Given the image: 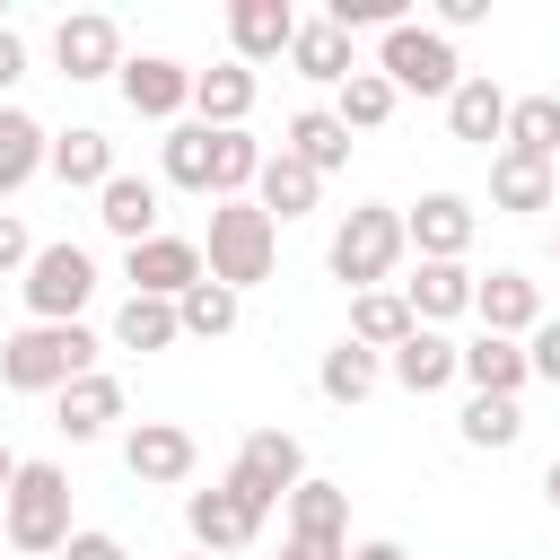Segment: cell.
<instances>
[{"mask_svg": "<svg viewBox=\"0 0 560 560\" xmlns=\"http://www.w3.org/2000/svg\"><path fill=\"white\" fill-rule=\"evenodd\" d=\"M88 368H96V332L88 324H18L0 341V385L9 394H61Z\"/></svg>", "mask_w": 560, "mask_h": 560, "instance_id": "6da1fadb", "label": "cell"}, {"mask_svg": "<svg viewBox=\"0 0 560 560\" xmlns=\"http://www.w3.org/2000/svg\"><path fill=\"white\" fill-rule=\"evenodd\" d=\"M271 262H280V228L254 210V201H210V245H201V280H219V289H254V280H271Z\"/></svg>", "mask_w": 560, "mask_h": 560, "instance_id": "7a4b0ae2", "label": "cell"}, {"mask_svg": "<svg viewBox=\"0 0 560 560\" xmlns=\"http://www.w3.org/2000/svg\"><path fill=\"white\" fill-rule=\"evenodd\" d=\"M0 534L9 551H52L70 542V472L61 464H18V481L0 490Z\"/></svg>", "mask_w": 560, "mask_h": 560, "instance_id": "3957f363", "label": "cell"}, {"mask_svg": "<svg viewBox=\"0 0 560 560\" xmlns=\"http://www.w3.org/2000/svg\"><path fill=\"white\" fill-rule=\"evenodd\" d=\"M376 79L402 96H455V79H464V61H455V44L438 35V26H420V18H402V26H385L376 35Z\"/></svg>", "mask_w": 560, "mask_h": 560, "instance_id": "277c9868", "label": "cell"}, {"mask_svg": "<svg viewBox=\"0 0 560 560\" xmlns=\"http://www.w3.org/2000/svg\"><path fill=\"white\" fill-rule=\"evenodd\" d=\"M332 280L359 298V289H385V271L402 262V210H385V201H359L341 228H332Z\"/></svg>", "mask_w": 560, "mask_h": 560, "instance_id": "5b68a950", "label": "cell"}, {"mask_svg": "<svg viewBox=\"0 0 560 560\" xmlns=\"http://www.w3.org/2000/svg\"><path fill=\"white\" fill-rule=\"evenodd\" d=\"M298 481H306V446H298L289 429H245V446H236V464H228V490H236L254 516H271V508H289Z\"/></svg>", "mask_w": 560, "mask_h": 560, "instance_id": "8992f818", "label": "cell"}, {"mask_svg": "<svg viewBox=\"0 0 560 560\" xmlns=\"http://www.w3.org/2000/svg\"><path fill=\"white\" fill-rule=\"evenodd\" d=\"M26 315L35 324H79V306L96 298V254L88 245H35V262H26Z\"/></svg>", "mask_w": 560, "mask_h": 560, "instance_id": "52a82bcc", "label": "cell"}, {"mask_svg": "<svg viewBox=\"0 0 560 560\" xmlns=\"http://www.w3.org/2000/svg\"><path fill=\"white\" fill-rule=\"evenodd\" d=\"M122 280H131V298H166V306H175V298L201 280V245L158 228V236H140V245H122Z\"/></svg>", "mask_w": 560, "mask_h": 560, "instance_id": "ba28073f", "label": "cell"}, {"mask_svg": "<svg viewBox=\"0 0 560 560\" xmlns=\"http://www.w3.org/2000/svg\"><path fill=\"white\" fill-rule=\"evenodd\" d=\"M192 464H201V446H192L184 420H131V438H122V472L131 481L175 490V481H192Z\"/></svg>", "mask_w": 560, "mask_h": 560, "instance_id": "9c48e42d", "label": "cell"}, {"mask_svg": "<svg viewBox=\"0 0 560 560\" xmlns=\"http://www.w3.org/2000/svg\"><path fill=\"white\" fill-rule=\"evenodd\" d=\"M52 61H61V79H114L122 70V26L105 9H79V18L52 26Z\"/></svg>", "mask_w": 560, "mask_h": 560, "instance_id": "30bf717a", "label": "cell"}, {"mask_svg": "<svg viewBox=\"0 0 560 560\" xmlns=\"http://www.w3.org/2000/svg\"><path fill=\"white\" fill-rule=\"evenodd\" d=\"M402 245H420V262H464L472 245V201L464 192H420L402 210Z\"/></svg>", "mask_w": 560, "mask_h": 560, "instance_id": "8fae6325", "label": "cell"}, {"mask_svg": "<svg viewBox=\"0 0 560 560\" xmlns=\"http://www.w3.org/2000/svg\"><path fill=\"white\" fill-rule=\"evenodd\" d=\"M184 525H192V551H210V560H228V551H245V542L262 534V516H254L228 481L192 490V499H184Z\"/></svg>", "mask_w": 560, "mask_h": 560, "instance_id": "7c38bea8", "label": "cell"}, {"mask_svg": "<svg viewBox=\"0 0 560 560\" xmlns=\"http://www.w3.org/2000/svg\"><path fill=\"white\" fill-rule=\"evenodd\" d=\"M114 79H122V105H131L140 122H175V114L192 105V70L166 61V52H140V61H122Z\"/></svg>", "mask_w": 560, "mask_h": 560, "instance_id": "4fadbf2b", "label": "cell"}, {"mask_svg": "<svg viewBox=\"0 0 560 560\" xmlns=\"http://www.w3.org/2000/svg\"><path fill=\"white\" fill-rule=\"evenodd\" d=\"M289 35H298V9L289 0H228V44H236L245 70L289 61Z\"/></svg>", "mask_w": 560, "mask_h": 560, "instance_id": "5bb4252c", "label": "cell"}, {"mask_svg": "<svg viewBox=\"0 0 560 560\" xmlns=\"http://www.w3.org/2000/svg\"><path fill=\"white\" fill-rule=\"evenodd\" d=\"M254 96H262V79H254L245 61H210V70H192V122H201V131H245Z\"/></svg>", "mask_w": 560, "mask_h": 560, "instance_id": "9a60e30c", "label": "cell"}, {"mask_svg": "<svg viewBox=\"0 0 560 560\" xmlns=\"http://www.w3.org/2000/svg\"><path fill=\"white\" fill-rule=\"evenodd\" d=\"M122 420V385L105 376V368H88V376H70L61 394H52V429L70 438V446H88V438H105Z\"/></svg>", "mask_w": 560, "mask_h": 560, "instance_id": "2e32d148", "label": "cell"}, {"mask_svg": "<svg viewBox=\"0 0 560 560\" xmlns=\"http://www.w3.org/2000/svg\"><path fill=\"white\" fill-rule=\"evenodd\" d=\"M245 201L280 228V219H306V210L324 201V175H315V166H298L289 149H262V175H254V192H245Z\"/></svg>", "mask_w": 560, "mask_h": 560, "instance_id": "e0dca14e", "label": "cell"}, {"mask_svg": "<svg viewBox=\"0 0 560 560\" xmlns=\"http://www.w3.org/2000/svg\"><path fill=\"white\" fill-rule=\"evenodd\" d=\"M472 315H481V332L525 341V332L542 324V289H534L525 271H490V280H472Z\"/></svg>", "mask_w": 560, "mask_h": 560, "instance_id": "ac0fdd59", "label": "cell"}, {"mask_svg": "<svg viewBox=\"0 0 560 560\" xmlns=\"http://www.w3.org/2000/svg\"><path fill=\"white\" fill-rule=\"evenodd\" d=\"M455 376L472 385V394H499V402H516L525 394V341H499V332H472V341H455Z\"/></svg>", "mask_w": 560, "mask_h": 560, "instance_id": "d6986e66", "label": "cell"}, {"mask_svg": "<svg viewBox=\"0 0 560 560\" xmlns=\"http://www.w3.org/2000/svg\"><path fill=\"white\" fill-rule=\"evenodd\" d=\"M289 542L350 551V490H341V481H298V490H289Z\"/></svg>", "mask_w": 560, "mask_h": 560, "instance_id": "ffe728a7", "label": "cell"}, {"mask_svg": "<svg viewBox=\"0 0 560 560\" xmlns=\"http://www.w3.org/2000/svg\"><path fill=\"white\" fill-rule=\"evenodd\" d=\"M289 70L315 79V88H341V79L359 70V44H350L332 18H298V35H289Z\"/></svg>", "mask_w": 560, "mask_h": 560, "instance_id": "44dd1931", "label": "cell"}, {"mask_svg": "<svg viewBox=\"0 0 560 560\" xmlns=\"http://www.w3.org/2000/svg\"><path fill=\"white\" fill-rule=\"evenodd\" d=\"M402 306H411V324H455V315H472V271L464 262H420L411 280H402Z\"/></svg>", "mask_w": 560, "mask_h": 560, "instance_id": "7402d4cb", "label": "cell"}, {"mask_svg": "<svg viewBox=\"0 0 560 560\" xmlns=\"http://www.w3.org/2000/svg\"><path fill=\"white\" fill-rule=\"evenodd\" d=\"M385 376H394L402 394H446V385H455V341L429 332V324H411V341L385 350Z\"/></svg>", "mask_w": 560, "mask_h": 560, "instance_id": "603a6c76", "label": "cell"}, {"mask_svg": "<svg viewBox=\"0 0 560 560\" xmlns=\"http://www.w3.org/2000/svg\"><path fill=\"white\" fill-rule=\"evenodd\" d=\"M446 131H455V140H472V149H490V140L508 131V88H499V79H481V70H464V79H455V96H446Z\"/></svg>", "mask_w": 560, "mask_h": 560, "instance_id": "cb8c5ba5", "label": "cell"}, {"mask_svg": "<svg viewBox=\"0 0 560 560\" xmlns=\"http://www.w3.org/2000/svg\"><path fill=\"white\" fill-rule=\"evenodd\" d=\"M44 166H52L70 192H105V184H114V140H105L96 122H70V131L44 149Z\"/></svg>", "mask_w": 560, "mask_h": 560, "instance_id": "d4e9b609", "label": "cell"}, {"mask_svg": "<svg viewBox=\"0 0 560 560\" xmlns=\"http://www.w3.org/2000/svg\"><path fill=\"white\" fill-rule=\"evenodd\" d=\"M96 219H105V236H122V245L158 236V184H149V175H122V166H114V184L96 192Z\"/></svg>", "mask_w": 560, "mask_h": 560, "instance_id": "484cf974", "label": "cell"}, {"mask_svg": "<svg viewBox=\"0 0 560 560\" xmlns=\"http://www.w3.org/2000/svg\"><path fill=\"white\" fill-rule=\"evenodd\" d=\"M499 149H516V158H560V96L551 88H534V96H508V131H499Z\"/></svg>", "mask_w": 560, "mask_h": 560, "instance_id": "4316f807", "label": "cell"}, {"mask_svg": "<svg viewBox=\"0 0 560 560\" xmlns=\"http://www.w3.org/2000/svg\"><path fill=\"white\" fill-rule=\"evenodd\" d=\"M44 149H52V131H44L26 105H0V201L44 175Z\"/></svg>", "mask_w": 560, "mask_h": 560, "instance_id": "83f0119b", "label": "cell"}, {"mask_svg": "<svg viewBox=\"0 0 560 560\" xmlns=\"http://www.w3.org/2000/svg\"><path fill=\"white\" fill-rule=\"evenodd\" d=\"M341 341H359V350H376V359H385L394 341H411V306H402V289H359Z\"/></svg>", "mask_w": 560, "mask_h": 560, "instance_id": "f1b7e54d", "label": "cell"}, {"mask_svg": "<svg viewBox=\"0 0 560 560\" xmlns=\"http://www.w3.org/2000/svg\"><path fill=\"white\" fill-rule=\"evenodd\" d=\"M298 166H315V175H332V166H350V131L332 122V105H306V114H289V140H280Z\"/></svg>", "mask_w": 560, "mask_h": 560, "instance_id": "f546056e", "label": "cell"}, {"mask_svg": "<svg viewBox=\"0 0 560 560\" xmlns=\"http://www.w3.org/2000/svg\"><path fill=\"white\" fill-rule=\"evenodd\" d=\"M376 385H385V359L359 350V341H332L324 368H315V394H324V402H368Z\"/></svg>", "mask_w": 560, "mask_h": 560, "instance_id": "4dcf8cb0", "label": "cell"}, {"mask_svg": "<svg viewBox=\"0 0 560 560\" xmlns=\"http://www.w3.org/2000/svg\"><path fill=\"white\" fill-rule=\"evenodd\" d=\"M262 175V140L254 131H210V201H245Z\"/></svg>", "mask_w": 560, "mask_h": 560, "instance_id": "1f68e13d", "label": "cell"}, {"mask_svg": "<svg viewBox=\"0 0 560 560\" xmlns=\"http://www.w3.org/2000/svg\"><path fill=\"white\" fill-rule=\"evenodd\" d=\"M490 201H499V210H551V166L499 149V158H490Z\"/></svg>", "mask_w": 560, "mask_h": 560, "instance_id": "d6a6232c", "label": "cell"}, {"mask_svg": "<svg viewBox=\"0 0 560 560\" xmlns=\"http://www.w3.org/2000/svg\"><path fill=\"white\" fill-rule=\"evenodd\" d=\"M175 332H192V341H219V332H236V289H219V280H192V289L175 298Z\"/></svg>", "mask_w": 560, "mask_h": 560, "instance_id": "836d02e7", "label": "cell"}, {"mask_svg": "<svg viewBox=\"0 0 560 560\" xmlns=\"http://www.w3.org/2000/svg\"><path fill=\"white\" fill-rule=\"evenodd\" d=\"M385 114H394V88H385L376 70H350V79L332 88V122H341V131H376Z\"/></svg>", "mask_w": 560, "mask_h": 560, "instance_id": "e575fe53", "label": "cell"}, {"mask_svg": "<svg viewBox=\"0 0 560 560\" xmlns=\"http://www.w3.org/2000/svg\"><path fill=\"white\" fill-rule=\"evenodd\" d=\"M158 166H166V184H184V192H210V131H201V122H166V149H158Z\"/></svg>", "mask_w": 560, "mask_h": 560, "instance_id": "d590c367", "label": "cell"}, {"mask_svg": "<svg viewBox=\"0 0 560 560\" xmlns=\"http://www.w3.org/2000/svg\"><path fill=\"white\" fill-rule=\"evenodd\" d=\"M455 429H464V446L499 455V446H516V438H525V411H516V402H499V394H472Z\"/></svg>", "mask_w": 560, "mask_h": 560, "instance_id": "8d00e7d4", "label": "cell"}, {"mask_svg": "<svg viewBox=\"0 0 560 560\" xmlns=\"http://www.w3.org/2000/svg\"><path fill=\"white\" fill-rule=\"evenodd\" d=\"M114 341H122V350H166V341H184V332H175V306H166V298H122Z\"/></svg>", "mask_w": 560, "mask_h": 560, "instance_id": "74e56055", "label": "cell"}, {"mask_svg": "<svg viewBox=\"0 0 560 560\" xmlns=\"http://www.w3.org/2000/svg\"><path fill=\"white\" fill-rule=\"evenodd\" d=\"M525 368H534L542 385H560V315H542V324L525 332Z\"/></svg>", "mask_w": 560, "mask_h": 560, "instance_id": "f35d334b", "label": "cell"}, {"mask_svg": "<svg viewBox=\"0 0 560 560\" xmlns=\"http://www.w3.org/2000/svg\"><path fill=\"white\" fill-rule=\"evenodd\" d=\"M26 262H35V236L18 210H0V271H26Z\"/></svg>", "mask_w": 560, "mask_h": 560, "instance_id": "ab89813d", "label": "cell"}, {"mask_svg": "<svg viewBox=\"0 0 560 560\" xmlns=\"http://www.w3.org/2000/svg\"><path fill=\"white\" fill-rule=\"evenodd\" d=\"M61 560H131L114 534H96V525H70V542H61Z\"/></svg>", "mask_w": 560, "mask_h": 560, "instance_id": "60d3db41", "label": "cell"}, {"mask_svg": "<svg viewBox=\"0 0 560 560\" xmlns=\"http://www.w3.org/2000/svg\"><path fill=\"white\" fill-rule=\"evenodd\" d=\"M481 18H490V0H438V35H464Z\"/></svg>", "mask_w": 560, "mask_h": 560, "instance_id": "b9f144b4", "label": "cell"}, {"mask_svg": "<svg viewBox=\"0 0 560 560\" xmlns=\"http://www.w3.org/2000/svg\"><path fill=\"white\" fill-rule=\"evenodd\" d=\"M18 79H26V35H18V26H0V96H9Z\"/></svg>", "mask_w": 560, "mask_h": 560, "instance_id": "7bdbcfd3", "label": "cell"}, {"mask_svg": "<svg viewBox=\"0 0 560 560\" xmlns=\"http://www.w3.org/2000/svg\"><path fill=\"white\" fill-rule=\"evenodd\" d=\"M341 560H411V551H402V542H385V534H376V542H350V551H341Z\"/></svg>", "mask_w": 560, "mask_h": 560, "instance_id": "ee69618b", "label": "cell"}, {"mask_svg": "<svg viewBox=\"0 0 560 560\" xmlns=\"http://www.w3.org/2000/svg\"><path fill=\"white\" fill-rule=\"evenodd\" d=\"M280 560H341V551H324V542H280Z\"/></svg>", "mask_w": 560, "mask_h": 560, "instance_id": "f6af8a7d", "label": "cell"}, {"mask_svg": "<svg viewBox=\"0 0 560 560\" xmlns=\"http://www.w3.org/2000/svg\"><path fill=\"white\" fill-rule=\"evenodd\" d=\"M542 499H551V508H560V455H551V464H542Z\"/></svg>", "mask_w": 560, "mask_h": 560, "instance_id": "bcb514c9", "label": "cell"}, {"mask_svg": "<svg viewBox=\"0 0 560 560\" xmlns=\"http://www.w3.org/2000/svg\"><path fill=\"white\" fill-rule=\"evenodd\" d=\"M9 481H18V455H9V446H0V490H9Z\"/></svg>", "mask_w": 560, "mask_h": 560, "instance_id": "7dc6e473", "label": "cell"}, {"mask_svg": "<svg viewBox=\"0 0 560 560\" xmlns=\"http://www.w3.org/2000/svg\"><path fill=\"white\" fill-rule=\"evenodd\" d=\"M551 201H560V158H551Z\"/></svg>", "mask_w": 560, "mask_h": 560, "instance_id": "c3c4849f", "label": "cell"}, {"mask_svg": "<svg viewBox=\"0 0 560 560\" xmlns=\"http://www.w3.org/2000/svg\"><path fill=\"white\" fill-rule=\"evenodd\" d=\"M184 560H210V551H184Z\"/></svg>", "mask_w": 560, "mask_h": 560, "instance_id": "681fc988", "label": "cell"}]
</instances>
